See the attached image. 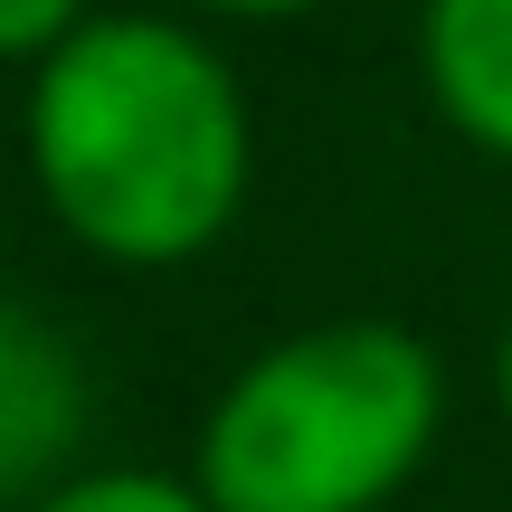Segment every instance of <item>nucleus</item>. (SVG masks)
I'll return each instance as SVG.
<instances>
[{"label": "nucleus", "instance_id": "obj_1", "mask_svg": "<svg viewBox=\"0 0 512 512\" xmlns=\"http://www.w3.org/2000/svg\"><path fill=\"white\" fill-rule=\"evenodd\" d=\"M29 181L105 266L209 256L256 181L238 67L162 10H86L29 76Z\"/></svg>", "mask_w": 512, "mask_h": 512}, {"label": "nucleus", "instance_id": "obj_2", "mask_svg": "<svg viewBox=\"0 0 512 512\" xmlns=\"http://www.w3.org/2000/svg\"><path fill=\"white\" fill-rule=\"evenodd\" d=\"M446 427V361L408 323L332 313L266 342L200 418L209 512H380Z\"/></svg>", "mask_w": 512, "mask_h": 512}, {"label": "nucleus", "instance_id": "obj_3", "mask_svg": "<svg viewBox=\"0 0 512 512\" xmlns=\"http://www.w3.org/2000/svg\"><path fill=\"white\" fill-rule=\"evenodd\" d=\"M86 446V361L38 304L0 285V512H29L76 475Z\"/></svg>", "mask_w": 512, "mask_h": 512}, {"label": "nucleus", "instance_id": "obj_4", "mask_svg": "<svg viewBox=\"0 0 512 512\" xmlns=\"http://www.w3.org/2000/svg\"><path fill=\"white\" fill-rule=\"evenodd\" d=\"M418 67L437 114L475 152L512 162V0H427L418 10Z\"/></svg>", "mask_w": 512, "mask_h": 512}, {"label": "nucleus", "instance_id": "obj_5", "mask_svg": "<svg viewBox=\"0 0 512 512\" xmlns=\"http://www.w3.org/2000/svg\"><path fill=\"white\" fill-rule=\"evenodd\" d=\"M29 512H209V503H200V484L162 475V465H76Z\"/></svg>", "mask_w": 512, "mask_h": 512}, {"label": "nucleus", "instance_id": "obj_6", "mask_svg": "<svg viewBox=\"0 0 512 512\" xmlns=\"http://www.w3.org/2000/svg\"><path fill=\"white\" fill-rule=\"evenodd\" d=\"M86 19V0H0V67H38Z\"/></svg>", "mask_w": 512, "mask_h": 512}, {"label": "nucleus", "instance_id": "obj_7", "mask_svg": "<svg viewBox=\"0 0 512 512\" xmlns=\"http://www.w3.org/2000/svg\"><path fill=\"white\" fill-rule=\"evenodd\" d=\"M200 10H228V19H304L323 0H200Z\"/></svg>", "mask_w": 512, "mask_h": 512}, {"label": "nucleus", "instance_id": "obj_8", "mask_svg": "<svg viewBox=\"0 0 512 512\" xmlns=\"http://www.w3.org/2000/svg\"><path fill=\"white\" fill-rule=\"evenodd\" d=\"M494 399H503V418H512V323H503V351H494Z\"/></svg>", "mask_w": 512, "mask_h": 512}]
</instances>
